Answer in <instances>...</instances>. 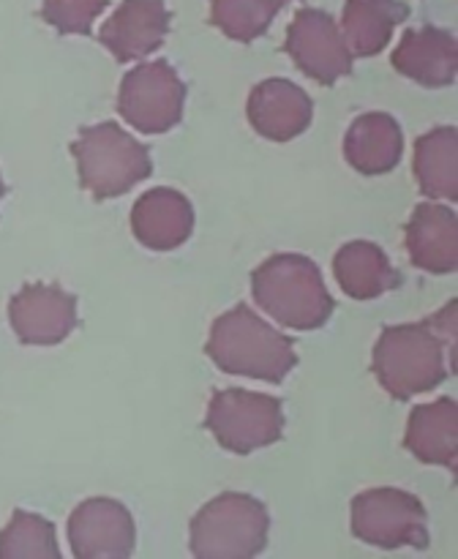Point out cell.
Returning <instances> with one entry per match:
<instances>
[{
    "label": "cell",
    "instance_id": "obj_1",
    "mask_svg": "<svg viewBox=\"0 0 458 559\" xmlns=\"http://www.w3.org/2000/svg\"><path fill=\"white\" fill-rule=\"evenodd\" d=\"M456 344V304H447L418 325H390L374 347L371 369L376 380L398 402L429 393L447 377L445 349Z\"/></svg>",
    "mask_w": 458,
    "mask_h": 559
},
{
    "label": "cell",
    "instance_id": "obj_2",
    "mask_svg": "<svg viewBox=\"0 0 458 559\" xmlns=\"http://www.w3.org/2000/svg\"><path fill=\"white\" fill-rule=\"evenodd\" d=\"M205 353L227 374L265 382H284L298 366L292 338L267 325L243 304L213 322Z\"/></svg>",
    "mask_w": 458,
    "mask_h": 559
},
{
    "label": "cell",
    "instance_id": "obj_3",
    "mask_svg": "<svg viewBox=\"0 0 458 559\" xmlns=\"http://www.w3.org/2000/svg\"><path fill=\"white\" fill-rule=\"evenodd\" d=\"M251 293L265 314L294 331H316L333 314V298L320 267L300 254H276L251 276Z\"/></svg>",
    "mask_w": 458,
    "mask_h": 559
},
{
    "label": "cell",
    "instance_id": "obj_4",
    "mask_svg": "<svg viewBox=\"0 0 458 559\" xmlns=\"http://www.w3.org/2000/svg\"><path fill=\"white\" fill-rule=\"evenodd\" d=\"M71 153L76 158L82 189L91 191L96 200L123 197L153 173L147 145L136 142L112 120L82 129L71 142Z\"/></svg>",
    "mask_w": 458,
    "mask_h": 559
},
{
    "label": "cell",
    "instance_id": "obj_5",
    "mask_svg": "<svg viewBox=\"0 0 458 559\" xmlns=\"http://www.w3.org/2000/svg\"><path fill=\"white\" fill-rule=\"evenodd\" d=\"M270 516L260 500L227 491L191 519V555L200 559H251L267 546Z\"/></svg>",
    "mask_w": 458,
    "mask_h": 559
},
{
    "label": "cell",
    "instance_id": "obj_6",
    "mask_svg": "<svg viewBox=\"0 0 458 559\" xmlns=\"http://www.w3.org/2000/svg\"><path fill=\"white\" fill-rule=\"evenodd\" d=\"M205 429L224 451L249 456L284 437L281 402L267 393L240 388L218 391L207 404Z\"/></svg>",
    "mask_w": 458,
    "mask_h": 559
},
{
    "label": "cell",
    "instance_id": "obj_7",
    "mask_svg": "<svg viewBox=\"0 0 458 559\" xmlns=\"http://www.w3.org/2000/svg\"><path fill=\"white\" fill-rule=\"evenodd\" d=\"M352 535L379 549H429V519L407 491L369 489L352 500Z\"/></svg>",
    "mask_w": 458,
    "mask_h": 559
},
{
    "label": "cell",
    "instance_id": "obj_8",
    "mask_svg": "<svg viewBox=\"0 0 458 559\" xmlns=\"http://www.w3.org/2000/svg\"><path fill=\"white\" fill-rule=\"evenodd\" d=\"M185 85L164 60L131 69L120 82L118 112L142 134H164L183 118Z\"/></svg>",
    "mask_w": 458,
    "mask_h": 559
},
{
    "label": "cell",
    "instance_id": "obj_9",
    "mask_svg": "<svg viewBox=\"0 0 458 559\" xmlns=\"http://www.w3.org/2000/svg\"><path fill=\"white\" fill-rule=\"evenodd\" d=\"M289 58L309 80L333 85L352 71V52L330 14L320 9H300L287 27L284 41Z\"/></svg>",
    "mask_w": 458,
    "mask_h": 559
},
{
    "label": "cell",
    "instance_id": "obj_10",
    "mask_svg": "<svg viewBox=\"0 0 458 559\" xmlns=\"http://www.w3.org/2000/svg\"><path fill=\"white\" fill-rule=\"evenodd\" d=\"M9 320L22 344L52 347L76 328V298L58 284H27L11 298Z\"/></svg>",
    "mask_w": 458,
    "mask_h": 559
},
{
    "label": "cell",
    "instance_id": "obj_11",
    "mask_svg": "<svg viewBox=\"0 0 458 559\" xmlns=\"http://www.w3.org/2000/svg\"><path fill=\"white\" fill-rule=\"evenodd\" d=\"M134 519L114 500H87L69 519V544L80 559H120L134 551Z\"/></svg>",
    "mask_w": 458,
    "mask_h": 559
},
{
    "label": "cell",
    "instance_id": "obj_12",
    "mask_svg": "<svg viewBox=\"0 0 458 559\" xmlns=\"http://www.w3.org/2000/svg\"><path fill=\"white\" fill-rule=\"evenodd\" d=\"M169 11L164 0H123L98 31V41L118 63L147 58L169 33Z\"/></svg>",
    "mask_w": 458,
    "mask_h": 559
},
{
    "label": "cell",
    "instance_id": "obj_13",
    "mask_svg": "<svg viewBox=\"0 0 458 559\" xmlns=\"http://www.w3.org/2000/svg\"><path fill=\"white\" fill-rule=\"evenodd\" d=\"M311 115L314 107L309 93L281 76L260 82L249 96V123L270 142H289L303 134Z\"/></svg>",
    "mask_w": 458,
    "mask_h": 559
},
{
    "label": "cell",
    "instance_id": "obj_14",
    "mask_svg": "<svg viewBox=\"0 0 458 559\" xmlns=\"http://www.w3.org/2000/svg\"><path fill=\"white\" fill-rule=\"evenodd\" d=\"M390 63L398 74L423 87L453 85L458 71V44L450 31L442 27H418L407 31L393 49Z\"/></svg>",
    "mask_w": 458,
    "mask_h": 559
},
{
    "label": "cell",
    "instance_id": "obj_15",
    "mask_svg": "<svg viewBox=\"0 0 458 559\" xmlns=\"http://www.w3.org/2000/svg\"><path fill=\"white\" fill-rule=\"evenodd\" d=\"M131 233L145 249L172 251L194 233V207L180 191L150 189L131 211Z\"/></svg>",
    "mask_w": 458,
    "mask_h": 559
},
{
    "label": "cell",
    "instance_id": "obj_16",
    "mask_svg": "<svg viewBox=\"0 0 458 559\" xmlns=\"http://www.w3.org/2000/svg\"><path fill=\"white\" fill-rule=\"evenodd\" d=\"M407 251L414 267L445 276L458 267L456 213L436 202H420L407 224Z\"/></svg>",
    "mask_w": 458,
    "mask_h": 559
},
{
    "label": "cell",
    "instance_id": "obj_17",
    "mask_svg": "<svg viewBox=\"0 0 458 559\" xmlns=\"http://www.w3.org/2000/svg\"><path fill=\"white\" fill-rule=\"evenodd\" d=\"M403 445L418 462L456 469L458 459V407L453 399H436L409 413Z\"/></svg>",
    "mask_w": 458,
    "mask_h": 559
},
{
    "label": "cell",
    "instance_id": "obj_18",
    "mask_svg": "<svg viewBox=\"0 0 458 559\" xmlns=\"http://www.w3.org/2000/svg\"><path fill=\"white\" fill-rule=\"evenodd\" d=\"M403 136L387 112L358 115L343 136V158L363 175H385L401 162Z\"/></svg>",
    "mask_w": 458,
    "mask_h": 559
},
{
    "label": "cell",
    "instance_id": "obj_19",
    "mask_svg": "<svg viewBox=\"0 0 458 559\" xmlns=\"http://www.w3.org/2000/svg\"><path fill=\"white\" fill-rule=\"evenodd\" d=\"M333 273L338 287L354 300H374L401 282L385 251L369 240H352L341 246L333 260Z\"/></svg>",
    "mask_w": 458,
    "mask_h": 559
},
{
    "label": "cell",
    "instance_id": "obj_20",
    "mask_svg": "<svg viewBox=\"0 0 458 559\" xmlns=\"http://www.w3.org/2000/svg\"><path fill=\"white\" fill-rule=\"evenodd\" d=\"M409 16L401 0H347L341 14V36L349 52L358 58H374L387 47L393 27Z\"/></svg>",
    "mask_w": 458,
    "mask_h": 559
},
{
    "label": "cell",
    "instance_id": "obj_21",
    "mask_svg": "<svg viewBox=\"0 0 458 559\" xmlns=\"http://www.w3.org/2000/svg\"><path fill=\"white\" fill-rule=\"evenodd\" d=\"M412 173L431 200H458V131L439 126L414 142Z\"/></svg>",
    "mask_w": 458,
    "mask_h": 559
},
{
    "label": "cell",
    "instance_id": "obj_22",
    "mask_svg": "<svg viewBox=\"0 0 458 559\" xmlns=\"http://www.w3.org/2000/svg\"><path fill=\"white\" fill-rule=\"evenodd\" d=\"M287 3L292 0H210V22L232 41L249 44L267 33Z\"/></svg>",
    "mask_w": 458,
    "mask_h": 559
},
{
    "label": "cell",
    "instance_id": "obj_23",
    "mask_svg": "<svg viewBox=\"0 0 458 559\" xmlns=\"http://www.w3.org/2000/svg\"><path fill=\"white\" fill-rule=\"evenodd\" d=\"M58 559V538H55V527L44 522L36 513L14 511L11 522L0 533V559Z\"/></svg>",
    "mask_w": 458,
    "mask_h": 559
},
{
    "label": "cell",
    "instance_id": "obj_24",
    "mask_svg": "<svg viewBox=\"0 0 458 559\" xmlns=\"http://www.w3.org/2000/svg\"><path fill=\"white\" fill-rule=\"evenodd\" d=\"M104 9H107V0H41L44 22H49L63 36L91 33L93 22Z\"/></svg>",
    "mask_w": 458,
    "mask_h": 559
},
{
    "label": "cell",
    "instance_id": "obj_25",
    "mask_svg": "<svg viewBox=\"0 0 458 559\" xmlns=\"http://www.w3.org/2000/svg\"><path fill=\"white\" fill-rule=\"evenodd\" d=\"M5 194V186H3V178H0V197Z\"/></svg>",
    "mask_w": 458,
    "mask_h": 559
}]
</instances>
